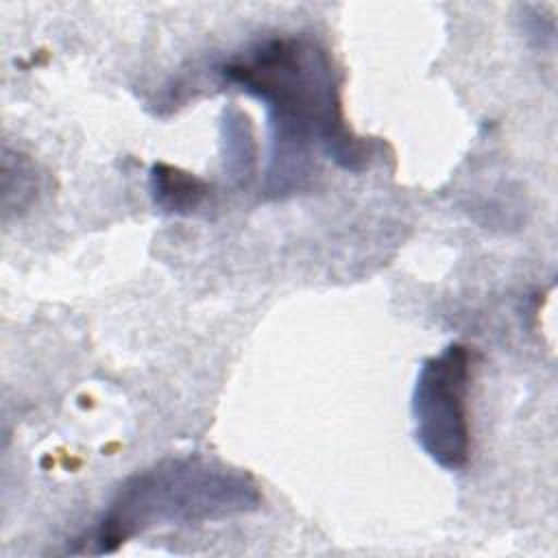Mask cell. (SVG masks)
Returning a JSON list of instances; mask_svg holds the SVG:
<instances>
[{
  "label": "cell",
  "instance_id": "cell-1",
  "mask_svg": "<svg viewBox=\"0 0 558 558\" xmlns=\"http://www.w3.org/2000/svg\"><path fill=\"white\" fill-rule=\"evenodd\" d=\"M225 83L255 96L268 111L270 161L264 192H296L312 172V153L320 150L344 170H366L377 144L351 131L340 96V72L329 50L312 35L262 39L229 59Z\"/></svg>",
  "mask_w": 558,
  "mask_h": 558
},
{
  "label": "cell",
  "instance_id": "cell-2",
  "mask_svg": "<svg viewBox=\"0 0 558 558\" xmlns=\"http://www.w3.org/2000/svg\"><path fill=\"white\" fill-rule=\"evenodd\" d=\"M259 506L262 490L244 469L201 453L168 456L116 488L89 543L94 554H113L150 530L222 521Z\"/></svg>",
  "mask_w": 558,
  "mask_h": 558
},
{
  "label": "cell",
  "instance_id": "cell-3",
  "mask_svg": "<svg viewBox=\"0 0 558 558\" xmlns=\"http://www.w3.org/2000/svg\"><path fill=\"white\" fill-rule=\"evenodd\" d=\"M471 351L460 342L425 357L412 390L414 436L438 466L460 471L471 456Z\"/></svg>",
  "mask_w": 558,
  "mask_h": 558
},
{
  "label": "cell",
  "instance_id": "cell-4",
  "mask_svg": "<svg viewBox=\"0 0 558 558\" xmlns=\"http://www.w3.org/2000/svg\"><path fill=\"white\" fill-rule=\"evenodd\" d=\"M211 185L170 163H155L150 170V194L155 205L166 214H192L209 196Z\"/></svg>",
  "mask_w": 558,
  "mask_h": 558
},
{
  "label": "cell",
  "instance_id": "cell-5",
  "mask_svg": "<svg viewBox=\"0 0 558 558\" xmlns=\"http://www.w3.org/2000/svg\"><path fill=\"white\" fill-rule=\"evenodd\" d=\"M39 174L35 163L20 150L11 153L4 146L2 153V214L4 220L11 211L22 214L37 198Z\"/></svg>",
  "mask_w": 558,
  "mask_h": 558
}]
</instances>
